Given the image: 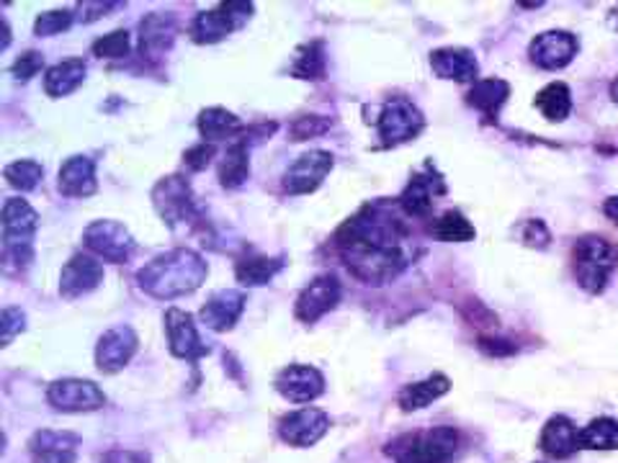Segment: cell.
I'll use <instances>...</instances> for the list:
<instances>
[{
  "mask_svg": "<svg viewBox=\"0 0 618 463\" xmlns=\"http://www.w3.org/2000/svg\"><path fill=\"white\" fill-rule=\"evenodd\" d=\"M603 212H606L608 219H614L618 224V197L606 199V204H603Z\"/></svg>",
  "mask_w": 618,
  "mask_h": 463,
  "instance_id": "cell-45",
  "label": "cell"
},
{
  "mask_svg": "<svg viewBox=\"0 0 618 463\" xmlns=\"http://www.w3.org/2000/svg\"><path fill=\"white\" fill-rule=\"evenodd\" d=\"M47 400L57 412H96L106 404V394L93 381L62 379L47 389Z\"/></svg>",
  "mask_w": 618,
  "mask_h": 463,
  "instance_id": "cell-9",
  "label": "cell"
},
{
  "mask_svg": "<svg viewBox=\"0 0 618 463\" xmlns=\"http://www.w3.org/2000/svg\"><path fill=\"white\" fill-rule=\"evenodd\" d=\"M430 235L441 242H470L477 232L462 212H445L430 224Z\"/></svg>",
  "mask_w": 618,
  "mask_h": 463,
  "instance_id": "cell-34",
  "label": "cell"
},
{
  "mask_svg": "<svg viewBox=\"0 0 618 463\" xmlns=\"http://www.w3.org/2000/svg\"><path fill=\"white\" fill-rule=\"evenodd\" d=\"M83 81H85V62L73 57V60L57 62L55 68L47 70L45 91H47V96L62 98V96H70L75 88H81Z\"/></svg>",
  "mask_w": 618,
  "mask_h": 463,
  "instance_id": "cell-28",
  "label": "cell"
},
{
  "mask_svg": "<svg viewBox=\"0 0 618 463\" xmlns=\"http://www.w3.org/2000/svg\"><path fill=\"white\" fill-rule=\"evenodd\" d=\"M333 170V155L325 150L305 152L289 170L284 173V191L292 197L318 191L328 173Z\"/></svg>",
  "mask_w": 618,
  "mask_h": 463,
  "instance_id": "cell-12",
  "label": "cell"
},
{
  "mask_svg": "<svg viewBox=\"0 0 618 463\" xmlns=\"http://www.w3.org/2000/svg\"><path fill=\"white\" fill-rule=\"evenodd\" d=\"M538 446H542V451L551 455V459H570L580 448V430L574 428L572 419L557 415L544 425Z\"/></svg>",
  "mask_w": 618,
  "mask_h": 463,
  "instance_id": "cell-25",
  "label": "cell"
},
{
  "mask_svg": "<svg viewBox=\"0 0 618 463\" xmlns=\"http://www.w3.org/2000/svg\"><path fill=\"white\" fill-rule=\"evenodd\" d=\"M379 140L384 147H397L402 142L415 140L426 127V119L418 111V106L407 98H390L382 106V114L377 119Z\"/></svg>",
  "mask_w": 618,
  "mask_h": 463,
  "instance_id": "cell-6",
  "label": "cell"
},
{
  "mask_svg": "<svg viewBox=\"0 0 618 463\" xmlns=\"http://www.w3.org/2000/svg\"><path fill=\"white\" fill-rule=\"evenodd\" d=\"M176 41V24L174 19L165 13H150L140 24V52L150 62L161 60V57L174 47Z\"/></svg>",
  "mask_w": 618,
  "mask_h": 463,
  "instance_id": "cell-23",
  "label": "cell"
},
{
  "mask_svg": "<svg viewBox=\"0 0 618 463\" xmlns=\"http://www.w3.org/2000/svg\"><path fill=\"white\" fill-rule=\"evenodd\" d=\"M83 242L93 256L106 260V263H127L134 256L132 235L119 222H93L83 232Z\"/></svg>",
  "mask_w": 618,
  "mask_h": 463,
  "instance_id": "cell-8",
  "label": "cell"
},
{
  "mask_svg": "<svg viewBox=\"0 0 618 463\" xmlns=\"http://www.w3.org/2000/svg\"><path fill=\"white\" fill-rule=\"evenodd\" d=\"M610 98H614L616 104H618V78H616L614 83H610Z\"/></svg>",
  "mask_w": 618,
  "mask_h": 463,
  "instance_id": "cell-46",
  "label": "cell"
},
{
  "mask_svg": "<svg viewBox=\"0 0 618 463\" xmlns=\"http://www.w3.org/2000/svg\"><path fill=\"white\" fill-rule=\"evenodd\" d=\"M451 389V381L445 379L443 373H433L428 376L426 381L418 383H409V387L402 389L400 394V407L402 412H415L428 407L430 402L441 400V396Z\"/></svg>",
  "mask_w": 618,
  "mask_h": 463,
  "instance_id": "cell-27",
  "label": "cell"
},
{
  "mask_svg": "<svg viewBox=\"0 0 618 463\" xmlns=\"http://www.w3.org/2000/svg\"><path fill=\"white\" fill-rule=\"evenodd\" d=\"M292 75L301 78V81H322V75H325V49H322V41H309V45L299 47L292 64Z\"/></svg>",
  "mask_w": 618,
  "mask_h": 463,
  "instance_id": "cell-35",
  "label": "cell"
},
{
  "mask_svg": "<svg viewBox=\"0 0 618 463\" xmlns=\"http://www.w3.org/2000/svg\"><path fill=\"white\" fill-rule=\"evenodd\" d=\"M341 301V284H337L335 276H325L314 278L305 292L299 294L297 307H294V314H297L299 322H318L322 314H328L330 309H335V304Z\"/></svg>",
  "mask_w": 618,
  "mask_h": 463,
  "instance_id": "cell-15",
  "label": "cell"
},
{
  "mask_svg": "<svg viewBox=\"0 0 618 463\" xmlns=\"http://www.w3.org/2000/svg\"><path fill=\"white\" fill-rule=\"evenodd\" d=\"M39 216L24 199H9L3 206V263L26 268L32 263V240L37 232Z\"/></svg>",
  "mask_w": 618,
  "mask_h": 463,
  "instance_id": "cell-4",
  "label": "cell"
},
{
  "mask_svg": "<svg viewBox=\"0 0 618 463\" xmlns=\"http://www.w3.org/2000/svg\"><path fill=\"white\" fill-rule=\"evenodd\" d=\"M250 176V161H248V142L235 140L229 144L225 157H222L219 165V180L225 188H237L242 186Z\"/></svg>",
  "mask_w": 618,
  "mask_h": 463,
  "instance_id": "cell-30",
  "label": "cell"
},
{
  "mask_svg": "<svg viewBox=\"0 0 618 463\" xmlns=\"http://www.w3.org/2000/svg\"><path fill=\"white\" fill-rule=\"evenodd\" d=\"M24 330V314L21 309H3V317H0V340L3 345H11V340L16 337V332Z\"/></svg>",
  "mask_w": 618,
  "mask_h": 463,
  "instance_id": "cell-40",
  "label": "cell"
},
{
  "mask_svg": "<svg viewBox=\"0 0 618 463\" xmlns=\"http://www.w3.org/2000/svg\"><path fill=\"white\" fill-rule=\"evenodd\" d=\"M214 155H217V147L210 142H201L197 144V147H191L189 152L183 155V163L189 165L191 170H204L206 165H210L214 161Z\"/></svg>",
  "mask_w": 618,
  "mask_h": 463,
  "instance_id": "cell-41",
  "label": "cell"
},
{
  "mask_svg": "<svg viewBox=\"0 0 618 463\" xmlns=\"http://www.w3.org/2000/svg\"><path fill=\"white\" fill-rule=\"evenodd\" d=\"M199 132L204 136V142L214 144L222 140H235L242 132V124L227 108H206V111L199 114Z\"/></svg>",
  "mask_w": 618,
  "mask_h": 463,
  "instance_id": "cell-29",
  "label": "cell"
},
{
  "mask_svg": "<svg viewBox=\"0 0 618 463\" xmlns=\"http://www.w3.org/2000/svg\"><path fill=\"white\" fill-rule=\"evenodd\" d=\"M284 268L282 258H265V256H246L237 260V281L246 286H263L276 276Z\"/></svg>",
  "mask_w": 618,
  "mask_h": 463,
  "instance_id": "cell-31",
  "label": "cell"
},
{
  "mask_svg": "<svg viewBox=\"0 0 618 463\" xmlns=\"http://www.w3.org/2000/svg\"><path fill=\"white\" fill-rule=\"evenodd\" d=\"M328 428H330L328 412H322L318 407H301L282 417V423H278V436H282L284 443H289L294 448H309L325 436Z\"/></svg>",
  "mask_w": 618,
  "mask_h": 463,
  "instance_id": "cell-11",
  "label": "cell"
},
{
  "mask_svg": "<svg viewBox=\"0 0 618 463\" xmlns=\"http://www.w3.org/2000/svg\"><path fill=\"white\" fill-rule=\"evenodd\" d=\"M127 52H129V34L124 28L100 36L96 45H93V55L100 57V60H104V57L106 60H119V57H127Z\"/></svg>",
  "mask_w": 618,
  "mask_h": 463,
  "instance_id": "cell-37",
  "label": "cell"
},
{
  "mask_svg": "<svg viewBox=\"0 0 618 463\" xmlns=\"http://www.w3.org/2000/svg\"><path fill=\"white\" fill-rule=\"evenodd\" d=\"M206 268L204 258L189 248H178L155 258L136 273V281L155 299H178V296L197 292L204 284Z\"/></svg>",
  "mask_w": 618,
  "mask_h": 463,
  "instance_id": "cell-2",
  "label": "cell"
},
{
  "mask_svg": "<svg viewBox=\"0 0 618 463\" xmlns=\"http://www.w3.org/2000/svg\"><path fill=\"white\" fill-rule=\"evenodd\" d=\"M165 330H168V345L176 358L183 360H199L206 353V345L201 343L193 317L183 309H168L165 312Z\"/></svg>",
  "mask_w": 618,
  "mask_h": 463,
  "instance_id": "cell-17",
  "label": "cell"
},
{
  "mask_svg": "<svg viewBox=\"0 0 618 463\" xmlns=\"http://www.w3.org/2000/svg\"><path fill=\"white\" fill-rule=\"evenodd\" d=\"M242 309H246V294L242 292H217L210 301L201 307V322L214 332H227L235 328L240 320Z\"/></svg>",
  "mask_w": 618,
  "mask_h": 463,
  "instance_id": "cell-22",
  "label": "cell"
},
{
  "mask_svg": "<svg viewBox=\"0 0 618 463\" xmlns=\"http://www.w3.org/2000/svg\"><path fill=\"white\" fill-rule=\"evenodd\" d=\"M104 281V265L96 258L78 252L70 258V263L62 268L60 273V294L64 299H78V296L91 294Z\"/></svg>",
  "mask_w": 618,
  "mask_h": 463,
  "instance_id": "cell-18",
  "label": "cell"
},
{
  "mask_svg": "<svg viewBox=\"0 0 618 463\" xmlns=\"http://www.w3.org/2000/svg\"><path fill=\"white\" fill-rule=\"evenodd\" d=\"M536 108L544 114L546 121H564L572 111V96L564 83H549L536 93Z\"/></svg>",
  "mask_w": 618,
  "mask_h": 463,
  "instance_id": "cell-32",
  "label": "cell"
},
{
  "mask_svg": "<svg viewBox=\"0 0 618 463\" xmlns=\"http://www.w3.org/2000/svg\"><path fill=\"white\" fill-rule=\"evenodd\" d=\"M81 438L64 430H39L28 443L34 463H75Z\"/></svg>",
  "mask_w": 618,
  "mask_h": 463,
  "instance_id": "cell-19",
  "label": "cell"
},
{
  "mask_svg": "<svg viewBox=\"0 0 618 463\" xmlns=\"http://www.w3.org/2000/svg\"><path fill=\"white\" fill-rule=\"evenodd\" d=\"M580 448L587 451H616L618 448V423L610 417H598L580 430Z\"/></svg>",
  "mask_w": 618,
  "mask_h": 463,
  "instance_id": "cell-33",
  "label": "cell"
},
{
  "mask_svg": "<svg viewBox=\"0 0 618 463\" xmlns=\"http://www.w3.org/2000/svg\"><path fill=\"white\" fill-rule=\"evenodd\" d=\"M405 227L384 204L364 206L337 232V248L348 271L364 284L382 286L397 278L407 265Z\"/></svg>",
  "mask_w": 618,
  "mask_h": 463,
  "instance_id": "cell-1",
  "label": "cell"
},
{
  "mask_svg": "<svg viewBox=\"0 0 618 463\" xmlns=\"http://www.w3.org/2000/svg\"><path fill=\"white\" fill-rule=\"evenodd\" d=\"M523 242L528 245V248H546L551 240V235H549V229H546V224L544 222H526V227H523Z\"/></svg>",
  "mask_w": 618,
  "mask_h": 463,
  "instance_id": "cell-43",
  "label": "cell"
},
{
  "mask_svg": "<svg viewBox=\"0 0 618 463\" xmlns=\"http://www.w3.org/2000/svg\"><path fill=\"white\" fill-rule=\"evenodd\" d=\"M430 70L436 72L441 81H456V83H477L479 64L474 55L464 47H443L430 55Z\"/></svg>",
  "mask_w": 618,
  "mask_h": 463,
  "instance_id": "cell-20",
  "label": "cell"
},
{
  "mask_svg": "<svg viewBox=\"0 0 618 463\" xmlns=\"http://www.w3.org/2000/svg\"><path fill=\"white\" fill-rule=\"evenodd\" d=\"M330 129V119L325 116H301V119L294 121L289 127L292 142H305L309 136H320Z\"/></svg>",
  "mask_w": 618,
  "mask_h": 463,
  "instance_id": "cell-38",
  "label": "cell"
},
{
  "mask_svg": "<svg viewBox=\"0 0 618 463\" xmlns=\"http://www.w3.org/2000/svg\"><path fill=\"white\" fill-rule=\"evenodd\" d=\"M153 201L163 219L174 224V227L176 224L193 222V216H197V204H193L191 188L181 176L163 178L161 183L155 186Z\"/></svg>",
  "mask_w": 618,
  "mask_h": 463,
  "instance_id": "cell-10",
  "label": "cell"
},
{
  "mask_svg": "<svg viewBox=\"0 0 618 463\" xmlns=\"http://www.w3.org/2000/svg\"><path fill=\"white\" fill-rule=\"evenodd\" d=\"M616 28H618V19H616Z\"/></svg>",
  "mask_w": 618,
  "mask_h": 463,
  "instance_id": "cell-47",
  "label": "cell"
},
{
  "mask_svg": "<svg viewBox=\"0 0 618 463\" xmlns=\"http://www.w3.org/2000/svg\"><path fill=\"white\" fill-rule=\"evenodd\" d=\"M3 176L9 180V186L19 188V191H34L39 186L41 176H45V168L34 161H16L5 165Z\"/></svg>",
  "mask_w": 618,
  "mask_h": 463,
  "instance_id": "cell-36",
  "label": "cell"
},
{
  "mask_svg": "<svg viewBox=\"0 0 618 463\" xmlns=\"http://www.w3.org/2000/svg\"><path fill=\"white\" fill-rule=\"evenodd\" d=\"M572 265L578 284L591 294H601L614 273V248L598 235H585L574 242Z\"/></svg>",
  "mask_w": 618,
  "mask_h": 463,
  "instance_id": "cell-5",
  "label": "cell"
},
{
  "mask_svg": "<svg viewBox=\"0 0 618 463\" xmlns=\"http://www.w3.org/2000/svg\"><path fill=\"white\" fill-rule=\"evenodd\" d=\"M41 64H45V60H41L39 52H26V55H21L16 62H13L11 72L19 78V81H28V78L37 75V72L41 70Z\"/></svg>",
  "mask_w": 618,
  "mask_h": 463,
  "instance_id": "cell-42",
  "label": "cell"
},
{
  "mask_svg": "<svg viewBox=\"0 0 618 463\" xmlns=\"http://www.w3.org/2000/svg\"><path fill=\"white\" fill-rule=\"evenodd\" d=\"M276 392L294 404H309L325 392V379L318 368L294 364L276 376Z\"/></svg>",
  "mask_w": 618,
  "mask_h": 463,
  "instance_id": "cell-14",
  "label": "cell"
},
{
  "mask_svg": "<svg viewBox=\"0 0 618 463\" xmlns=\"http://www.w3.org/2000/svg\"><path fill=\"white\" fill-rule=\"evenodd\" d=\"M253 13V5L248 3H219L214 11H204L193 19L191 36L199 45H214L222 41L229 32L240 28Z\"/></svg>",
  "mask_w": 618,
  "mask_h": 463,
  "instance_id": "cell-7",
  "label": "cell"
},
{
  "mask_svg": "<svg viewBox=\"0 0 618 463\" xmlns=\"http://www.w3.org/2000/svg\"><path fill=\"white\" fill-rule=\"evenodd\" d=\"M136 353V335L127 324L106 330L96 345V364L104 373H117Z\"/></svg>",
  "mask_w": 618,
  "mask_h": 463,
  "instance_id": "cell-16",
  "label": "cell"
},
{
  "mask_svg": "<svg viewBox=\"0 0 618 463\" xmlns=\"http://www.w3.org/2000/svg\"><path fill=\"white\" fill-rule=\"evenodd\" d=\"M100 463H150V459L140 451H109Z\"/></svg>",
  "mask_w": 618,
  "mask_h": 463,
  "instance_id": "cell-44",
  "label": "cell"
},
{
  "mask_svg": "<svg viewBox=\"0 0 618 463\" xmlns=\"http://www.w3.org/2000/svg\"><path fill=\"white\" fill-rule=\"evenodd\" d=\"M578 39L570 32H544L528 47V57L542 70H562L578 55Z\"/></svg>",
  "mask_w": 618,
  "mask_h": 463,
  "instance_id": "cell-13",
  "label": "cell"
},
{
  "mask_svg": "<svg viewBox=\"0 0 618 463\" xmlns=\"http://www.w3.org/2000/svg\"><path fill=\"white\" fill-rule=\"evenodd\" d=\"M70 24H73V13L70 11H49L41 13L37 19L34 32H37V36H52L64 32V28H70Z\"/></svg>",
  "mask_w": 618,
  "mask_h": 463,
  "instance_id": "cell-39",
  "label": "cell"
},
{
  "mask_svg": "<svg viewBox=\"0 0 618 463\" xmlns=\"http://www.w3.org/2000/svg\"><path fill=\"white\" fill-rule=\"evenodd\" d=\"M459 430L438 428L407 432L390 443V455H394V463H449L459 451Z\"/></svg>",
  "mask_w": 618,
  "mask_h": 463,
  "instance_id": "cell-3",
  "label": "cell"
},
{
  "mask_svg": "<svg viewBox=\"0 0 618 463\" xmlns=\"http://www.w3.org/2000/svg\"><path fill=\"white\" fill-rule=\"evenodd\" d=\"M510 96V85L500 78H485L474 83V88L466 93V104L485 114V119H498V111Z\"/></svg>",
  "mask_w": 618,
  "mask_h": 463,
  "instance_id": "cell-26",
  "label": "cell"
},
{
  "mask_svg": "<svg viewBox=\"0 0 618 463\" xmlns=\"http://www.w3.org/2000/svg\"><path fill=\"white\" fill-rule=\"evenodd\" d=\"M445 186L443 180L433 176V170H426L423 176H415L409 180L405 191L400 197V209L409 216H426L436 204V197H443Z\"/></svg>",
  "mask_w": 618,
  "mask_h": 463,
  "instance_id": "cell-21",
  "label": "cell"
},
{
  "mask_svg": "<svg viewBox=\"0 0 618 463\" xmlns=\"http://www.w3.org/2000/svg\"><path fill=\"white\" fill-rule=\"evenodd\" d=\"M60 191L70 199H88L96 193V163L91 157L75 155L62 163L60 168Z\"/></svg>",
  "mask_w": 618,
  "mask_h": 463,
  "instance_id": "cell-24",
  "label": "cell"
}]
</instances>
